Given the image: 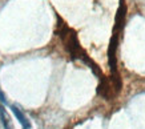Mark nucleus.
Wrapping results in <instances>:
<instances>
[{
  "label": "nucleus",
  "instance_id": "nucleus-1",
  "mask_svg": "<svg viewBox=\"0 0 145 129\" xmlns=\"http://www.w3.org/2000/svg\"><path fill=\"white\" fill-rule=\"evenodd\" d=\"M11 109H12L15 117L19 120V122L23 125V128H24V129H29V128H31V122H29V120L27 119L25 115H24V113H23V112L20 111L16 105H12V107H11Z\"/></svg>",
  "mask_w": 145,
  "mask_h": 129
},
{
  "label": "nucleus",
  "instance_id": "nucleus-2",
  "mask_svg": "<svg viewBox=\"0 0 145 129\" xmlns=\"http://www.w3.org/2000/svg\"><path fill=\"white\" fill-rule=\"evenodd\" d=\"M125 12H127V7L124 4V0H121V4L117 9V16H116V31L123 28L124 20H125Z\"/></svg>",
  "mask_w": 145,
  "mask_h": 129
},
{
  "label": "nucleus",
  "instance_id": "nucleus-3",
  "mask_svg": "<svg viewBox=\"0 0 145 129\" xmlns=\"http://www.w3.org/2000/svg\"><path fill=\"white\" fill-rule=\"evenodd\" d=\"M0 120H1V124H3L4 129H13V125L11 122L9 115L7 113V111H5V108L3 105H0Z\"/></svg>",
  "mask_w": 145,
  "mask_h": 129
},
{
  "label": "nucleus",
  "instance_id": "nucleus-4",
  "mask_svg": "<svg viewBox=\"0 0 145 129\" xmlns=\"http://www.w3.org/2000/svg\"><path fill=\"white\" fill-rule=\"evenodd\" d=\"M0 101L3 102V104H4V102H7V98H5V94L3 93V91H1V89H0Z\"/></svg>",
  "mask_w": 145,
  "mask_h": 129
}]
</instances>
